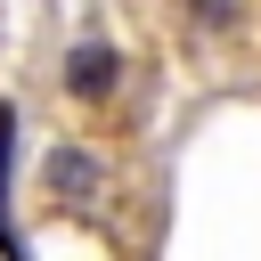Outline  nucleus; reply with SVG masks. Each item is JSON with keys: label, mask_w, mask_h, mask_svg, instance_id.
<instances>
[{"label": "nucleus", "mask_w": 261, "mask_h": 261, "mask_svg": "<svg viewBox=\"0 0 261 261\" xmlns=\"http://www.w3.org/2000/svg\"><path fill=\"white\" fill-rule=\"evenodd\" d=\"M114 90H122L114 41H73V49H65V98H73V106H106Z\"/></svg>", "instance_id": "f257e3e1"}, {"label": "nucleus", "mask_w": 261, "mask_h": 261, "mask_svg": "<svg viewBox=\"0 0 261 261\" xmlns=\"http://www.w3.org/2000/svg\"><path fill=\"white\" fill-rule=\"evenodd\" d=\"M41 188L65 196V204H82V196L98 188V155H90V147H57V155L41 163Z\"/></svg>", "instance_id": "f03ea898"}, {"label": "nucleus", "mask_w": 261, "mask_h": 261, "mask_svg": "<svg viewBox=\"0 0 261 261\" xmlns=\"http://www.w3.org/2000/svg\"><path fill=\"white\" fill-rule=\"evenodd\" d=\"M8 171H16V106H0V253H8V261H24L16 228H8Z\"/></svg>", "instance_id": "7ed1b4c3"}, {"label": "nucleus", "mask_w": 261, "mask_h": 261, "mask_svg": "<svg viewBox=\"0 0 261 261\" xmlns=\"http://www.w3.org/2000/svg\"><path fill=\"white\" fill-rule=\"evenodd\" d=\"M237 16V0H196V24H228Z\"/></svg>", "instance_id": "20e7f679"}]
</instances>
